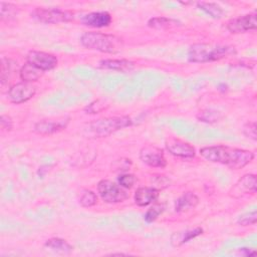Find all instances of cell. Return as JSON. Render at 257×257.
Wrapping results in <instances>:
<instances>
[{
	"label": "cell",
	"instance_id": "1",
	"mask_svg": "<svg viewBox=\"0 0 257 257\" xmlns=\"http://www.w3.org/2000/svg\"><path fill=\"white\" fill-rule=\"evenodd\" d=\"M200 155L209 162L222 164L234 170L244 168L254 159V154L250 151L222 145L202 148Z\"/></svg>",
	"mask_w": 257,
	"mask_h": 257
},
{
	"label": "cell",
	"instance_id": "16",
	"mask_svg": "<svg viewBox=\"0 0 257 257\" xmlns=\"http://www.w3.org/2000/svg\"><path fill=\"white\" fill-rule=\"evenodd\" d=\"M99 67L120 72H128L134 69L135 63L126 59H103L99 61Z\"/></svg>",
	"mask_w": 257,
	"mask_h": 257
},
{
	"label": "cell",
	"instance_id": "8",
	"mask_svg": "<svg viewBox=\"0 0 257 257\" xmlns=\"http://www.w3.org/2000/svg\"><path fill=\"white\" fill-rule=\"evenodd\" d=\"M257 27L256 13H250L232 18L227 23V29L231 33H244L255 30Z\"/></svg>",
	"mask_w": 257,
	"mask_h": 257
},
{
	"label": "cell",
	"instance_id": "17",
	"mask_svg": "<svg viewBox=\"0 0 257 257\" xmlns=\"http://www.w3.org/2000/svg\"><path fill=\"white\" fill-rule=\"evenodd\" d=\"M199 203V198L192 192L184 193L180 198L177 199L175 204L176 212H183L195 208Z\"/></svg>",
	"mask_w": 257,
	"mask_h": 257
},
{
	"label": "cell",
	"instance_id": "9",
	"mask_svg": "<svg viewBox=\"0 0 257 257\" xmlns=\"http://www.w3.org/2000/svg\"><path fill=\"white\" fill-rule=\"evenodd\" d=\"M141 161L154 168H164L167 165L164 153L161 149L155 146H146L140 151Z\"/></svg>",
	"mask_w": 257,
	"mask_h": 257
},
{
	"label": "cell",
	"instance_id": "2",
	"mask_svg": "<svg viewBox=\"0 0 257 257\" xmlns=\"http://www.w3.org/2000/svg\"><path fill=\"white\" fill-rule=\"evenodd\" d=\"M235 53V48L229 45L197 43L190 46L188 50V59L191 62L204 63L220 60Z\"/></svg>",
	"mask_w": 257,
	"mask_h": 257
},
{
	"label": "cell",
	"instance_id": "13",
	"mask_svg": "<svg viewBox=\"0 0 257 257\" xmlns=\"http://www.w3.org/2000/svg\"><path fill=\"white\" fill-rule=\"evenodd\" d=\"M257 178L253 174L244 175L230 190V195L234 198H238L246 193H256Z\"/></svg>",
	"mask_w": 257,
	"mask_h": 257
},
{
	"label": "cell",
	"instance_id": "21",
	"mask_svg": "<svg viewBox=\"0 0 257 257\" xmlns=\"http://www.w3.org/2000/svg\"><path fill=\"white\" fill-rule=\"evenodd\" d=\"M148 25L154 29L165 30V29H170V28L180 26L181 23L178 20L168 18V17H154L148 21Z\"/></svg>",
	"mask_w": 257,
	"mask_h": 257
},
{
	"label": "cell",
	"instance_id": "19",
	"mask_svg": "<svg viewBox=\"0 0 257 257\" xmlns=\"http://www.w3.org/2000/svg\"><path fill=\"white\" fill-rule=\"evenodd\" d=\"M43 74V70L34 66L33 64L26 62L20 69L19 75L20 78L25 82H33L38 80Z\"/></svg>",
	"mask_w": 257,
	"mask_h": 257
},
{
	"label": "cell",
	"instance_id": "25",
	"mask_svg": "<svg viewBox=\"0 0 257 257\" xmlns=\"http://www.w3.org/2000/svg\"><path fill=\"white\" fill-rule=\"evenodd\" d=\"M198 119H200L201 121H205V122H215L218 121L221 117L220 113L216 110H212V109H205L200 111L197 114Z\"/></svg>",
	"mask_w": 257,
	"mask_h": 257
},
{
	"label": "cell",
	"instance_id": "11",
	"mask_svg": "<svg viewBox=\"0 0 257 257\" xmlns=\"http://www.w3.org/2000/svg\"><path fill=\"white\" fill-rule=\"evenodd\" d=\"M27 62L45 71V70H50L56 67L57 58L51 53L32 50L27 54Z\"/></svg>",
	"mask_w": 257,
	"mask_h": 257
},
{
	"label": "cell",
	"instance_id": "31",
	"mask_svg": "<svg viewBox=\"0 0 257 257\" xmlns=\"http://www.w3.org/2000/svg\"><path fill=\"white\" fill-rule=\"evenodd\" d=\"M243 134L249 138L252 139L253 141L257 140V133H256V122L255 121H250L247 122L243 126Z\"/></svg>",
	"mask_w": 257,
	"mask_h": 257
},
{
	"label": "cell",
	"instance_id": "33",
	"mask_svg": "<svg viewBox=\"0 0 257 257\" xmlns=\"http://www.w3.org/2000/svg\"><path fill=\"white\" fill-rule=\"evenodd\" d=\"M0 123H1V127L7 131H10L12 128V119L10 116L8 115H1L0 117Z\"/></svg>",
	"mask_w": 257,
	"mask_h": 257
},
{
	"label": "cell",
	"instance_id": "12",
	"mask_svg": "<svg viewBox=\"0 0 257 257\" xmlns=\"http://www.w3.org/2000/svg\"><path fill=\"white\" fill-rule=\"evenodd\" d=\"M69 122V117L57 119H42L34 124V132L40 135H51L64 130Z\"/></svg>",
	"mask_w": 257,
	"mask_h": 257
},
{
	"label": "cell",
	"instance_id": "30",
	"mask_svg": "<svg viewBox=\"0 0 257 257\" xmlns=\"http://www.w3.org/2000/svg\"><path fill=\"white\" fill-rule=\"evenodd\" d=\"M256 221H257V212L256 210H254L252 212H249L240 216V218L238 219V224L242 226H248V225L255 224Z\"/></svg>",
	"mask_w": 257,
	"mask_h": 257
},
{
	"label": "cell",
	"instance_id": "24",
	"mask_svg": "<svg viewBox=\"0 0 257 257\" xmlns=\"http://www.w3.org/2000/svg\"><path fill=\"white\" fill-rule=\"evenodd\" d=\"M78 201H79V204L83 207H86V208L92 207L97 202V196L95 193H93L90 190H83L79 194Z\"/></svg>",
	"mask_w": 257,
	"mask_h": 257
},
{
	"label": "cell",
	"instance_id": "20",
	"mask_svg": "<svg viewBox=\"0 0 257 257\" xmlns=\"http://www.w3.org/2000/svg\"><path fill=\"white\" fill-rule=\"evenodd\" d=\"M44 247L59 253V254H70L73 251V247L63 239L50 238L44 243Z\"/></svg>",
	"mask_w": 257,
	"mask_h": 257
},
{
	"label": "cell",
	"instance_id": "10",
	"mask_svg": "<svg viewBox=\"0 0 257 257\" xmlns=\"http://www.w3.org/2000/svg\"><path fill=\"white\" fill-rule=\"evenodd\" d=\"M166 149L171 155L181 159H192L196 154L193 146L175 138H170L166 141Z\"/></svg>",
	"mask_w": 257,
	"mask_h": 257
},
{
	"label": "cell",
	"instance_id": "7",
	"mask_svg": "<svg viewBox=\"0 0 257 257\" xmlns=\"http://www.w3.org/2000/svg\"><path fill=\"white\" fill-rule=\"evenodd\" d=\"M36 88L30 82H19L12 85L8 90V98L13 103H22L34 96Z\"/></svg>",
	"mask_w": 257,
	"mask_h": 257
},
{
	"label": "cell",
	"instance_id": "27",
	"mask_svg": "<svg viewBox=\"0 0 257 257\" xmlns=\"http://www.w3.org/2000/svg\"><path fill=\"white\" fill-rule=\"evenodd\" d=\"M13 62L8 58L1 59V82L4 83L9 78L13 70Z\"/></svg>",
	"mask_w": 257,
	"mask_h": 257
},
{
	"label": "cell",
	"instance_id": "4",
	"mask_svg": "<svg viewBox=\"0 0 257 257\" xmlns=\"http://www.w3.org/2000/svg\"><path fill=\"white\" fill-rule=\"evenodd\" d=\"M133 121L128 116H110L93 120L86 124L84 132L86 136L92 138H103L112 133L131 126Z\"/></svg>",
	"mask_w": 257,
	"mask_h": 257
},
{
	"label": "cell",
	"instance_id": "3",
	"mask_svg": "<svg viewBox=\"0 0 257 257\" xmlns=\"http://www.w3.org/2000/svg\"><path fill=\"white\" fill-rule=\"evenodd\" d=\"M80 43L87 49L103 53H116L122 49V40L115 36L100 32H85L80 37Z\"/></svg>",
	"mask_w": 257,
	"mask_h": 257
},
{
	"label": "cell",
	"instance_id": "26",
	"mask_svg": "<svg viewBox=\"0 0 257 257\" xmlns=\"http://www.w3.org/2000/svg\"><path fill=\"white\" fill-rule=\"evenodd\" d=\"M165 211V206L164 204H156L154 206H152L148 211L147 213L145 214V220L148 222V223H151L153 221H155L163 212Z\"/></svg>",
	"mask_w": 257,
	"mask_h": 257
},
{
	"label": "cell",
	"instance_id": "5",
	"mask_svg": "<svg viewBox=\"0 0 257 257\" xmlns=\"http://www.w3.org/2000/svg\"><path fill=\"white\" fill-rule=\"evenodd\" d=\"M36 20L46 24H56L61 22H68L73 19V13L69 10H62L59 8H36L31 13Z\"/></svg>",
	"mask_w": 257,
	"mask_h": 257
},
{
	"label": "cell",
	"instance_id": "32",
	"mask_svg": "<svg viewBox=\"0 0 257 257\" xmlns=\"http://www.w3.org/2000/svg\"><path fill=\"white\" fill-rule=\"evenodd\" d=\"M135 181H136L135 176L132 174H123V175L119 176V178H118V184L124 189L132 188Z\"/></svg>",
	"mask_w": 257,
	"mask_h": 257
},
{
	"label": "cell",
	"instance_id": "18",
	"mask_svg": "<svg viewBox=\"0 0 257 257\" xmlns=\"http://www.w3.org/2000/svg\"><path fill=\"white\" fill-rule=\"evenodd\" d=\"M203 232L202 228H195L193 230H186L182 232H176L171 236V243L175 247H179L189 240L201 235Z\"/></svg>",
	"mask_w": 257,
	"mask_h": 257
},
{
	"label": "cell",
	"instance_id": "23",
	"mask_svg": "<svg viewBox=\"0 0 257 257\" xmlns=\"http://www.w3.org/2000/svg\"><path fill=\"white\" fill-rule=\"evenodd\" d=\"M1 9H0V16H1V20H11L13 19L18 12L17 6L11 4V3H5V2H1L0 3Z\"/></svg>",
	"mask_w": 257,
	"mask_h": 257
},
{
	"label": "cell",
	"instance_id": "6",
	"mask_svg": "<svg viewBox=\"0 0 257 257\" xmlns=\"http://www.w3.org/2000/svg\"><path fill=\"white\" fill-rule=\"evenodd\" d=\"M97 192L100 198L106 203H119L128 198V194L120 185L109 180H101L97 184Z\"/></svg>",
	"mask_w": 257,
	"mask_h": 257
},
{
	"label": "cell",
	"instance_id": "28",
	"mask_svg": "<svg viewBox=\"0 0 257 257\" xmlns=\"http://www.w3.org/2000/svg\"><path fill=\"white\" fill-rule=\"evenodd\" d=\"M107 106H108V104L104 100L97 99V100H94L93 102L89 103L84 108V110L86 111V113H98V112L102 111L103 109H105Z\"/></svg>",
	"mask_w": 257,
	"mask_h": 257
},
{
	"label": "cell",
	"instance_id": "14",
	"mask_svg": "<svg viewBox=\"0 0 257 257\" xmlns=\"http://www.w3.org/2000/svg\"><path fill=\"white\" fill-rule=\"evenodd\" d=\"M81 22L83 25L94 28L106 27L111 23V16L106 11L100 12H91L84 15L81 18Z\"/></svg>",
	"mask_w": 257,
	"mask_h": 257
},
{
	"label": "cell",
	"instance_id": "22",
	"mask_svg": "<svg viewBox=\"0 0 257 257\" xmlns=\"http://www.w3.org/2000/svg\"><path fill=\"white\" fill-rule=\"evenodd\" d=\"M197 6L199 9L203 10L206 14L215 19H220L224 14L223 9L213 2H198Z\"/></svg>",
	"mask_w": 257,
	"mask_h": 257
},
{
	"label": "cell",
	"instance_id": "15",
	"mask_svg": "<svg viewBox=\"0 0 257 257\" xmlns=\"http://www.w3.org/2000/svg\"><path fill=\"white\" fill-rule=\"evenodd\" d=\"M159 198V190L154 187H142L136 191L135 203L140 207L148 206Z\"/></svg>",
	"mask_w": 257,
	"mask_h": 257
},
{
	"label": "cell",
	"instance_id": "29",
	"mask_svg": "<svg viewBox=\"0 0 257 257\" xmlns=\"http://www.w3.org/2000/svg\"><path fill=\"white\" fill-rule=\"evenodd\" d=\"M152 184L154 185L153 187L156 188L157 190L165 189L170 186L171 180L164 175H155L152 177Z\"/></svg>",
	"mask_w": 257,
	"mask_h": 257
}]
</instances>
